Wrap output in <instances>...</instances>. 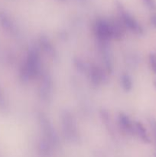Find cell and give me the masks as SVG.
Instances as JSON below:
<instances>
[{
    "label": "cell",
    "mask_w": 156,
    "mask_h": 157,
    "mask_svg": "<svg viewBox=\"0 0 156 157\" xmlns=\"http://www.w3.org/2000/svg\"><path fill=\"white\" fill-rule=\"evenodd\" d=\"M41 57L36 48H30L28 51L26 61L20 71L21 78L24 81H31L41 75Z\"/></svg>",
    "instance_id": "6da1fadb"
},
{
    "label": "cell",
    "mask_w": 156,
    "mask_h": 157,
    "mask_svg": "<svg viewBox=\"0 0 156 157\" xmlns=\"http://www.w3.org/2000/svg\"><path fill=\"white\" fill-rule=\"evenodd\" d=\"M61 119L64 136L68 140H76L78 138V130L73 114L68 110H64L61 113Z\"/></svg>",
    "instance_id": "7a4b0ae2"
},
{
    "label": "cell",
    "mask_w": 156,
    "mask_h": 157,
    "mask_svg": "<svg viewBox=\"0 0 156 157\" xmlns=\"http://www.w3.org/2000/svg\"><path fill=\"white\" fill-rule=\"evenodd\" d=\"M38 121L42 132V138L49 141L53 147L56 145L58 144V136L48 117L43 113H39L38 114Z\"/></svg>",
    "instance_id": "3957f363"
},
{
    "label": "cell",
    "mask_w": 156,
    "mask_h": 157,
    "mask_svg": "<svg viewBox=\"0 0 156 157\" xmlns=\"http://www.w3.org/2000/svg\"><path fill=\"white\" fill-rule=\"evenodd\" d=\"M94 34L98 41H108L113 38L110 22L104 19H98L94 25Z\"/></svg>",
    "instance_id": "277c9868"
},
{
    "label": "cell",
    "mask_w": 156,
    "mask_h": 157,
    "mask_svg": "<svg viewBox=\"0 0 156 157\" xmlns=\"http://www.w3.org/2000/svg\"><path fill=\"white\" fill-rule=\"evenodd\" d=\"M53 81L48 74H44L41 77V84L39 87V96L44 101H48L52 95Z\"/></svg>",
    "instance_id": "5b68a950"
},
{
    "label": "cell",
    "mask_w": 156,
    "mask_h": 157,
    "mask_svg": "<svg viewBox=\"0 0 156 157\" xmlns=\"http://www.w3.org/2000/svg\"><path fill=\"white\" fill-rule=\"evenodd\" d=\"M98 42H99V52H100L102 60H103L106 70L108 72H111L113 67V55H112L108 41H98Z\"/></svg>",
    "instance_id": "8992f818"
},
{
    "label": "cell",
    "mask_w": 156,
    "mask_h": 157,
    "mask_svg": "<svg viewBox=\"0 0 156 157\" xmlns=\"http://www.w3.org/2000/svg\"><path fill=\"white\" fill-rule=\"evenodd\" d=\"M90 79L93 85L99 86L105 83L106 81V75L100 67L93 64L90 67Z\"/></svg>",
    "instance_id": "52a82bcc"
},
{
    "label": "cell",
    "mask_w": 156,
    "mask_h": 157,
    "mask_svg": "<svg viewBox=\"0 0 156 157\" xmlns=\"http://www.w3.org/2000/svg\"><path fill=\"white\" fill-rule=\"evenodd\" d=\"M122 19L123 26L126 29H129L132 32L136 34V35H142L143 29L139 22L131 16L129 14L126 12L122 13Z\"/></svg>",
    "instance_id": "ba28073f"
},
{
    "label": "cell",
    "mask_w": 156,
    "mask_h": 157,
    "mask_svg": "<svg viewBox=\"0 0 156 157\" xmlns=\"http://www.w3.org/2000/svg\"><path fill=\"white\" fill-rule=\"evenodd\" d=\"M118 124L119 128L125 133L130 135L135 134V124L129 118L128 115L124 113H119L118 117Z\"/></svg>",
    "instance_id": "9c48e42d"
},
{
    "label": "cell",
    "mask_w": 156,
    "mask_h": 157,
    "mask_svg": "<svg viewBox=\"0 0 156 157\" xmlns=\"http://www.w3.org/2000/svg\"><path fill=\"white\" fill-rule=\"evenodd\" d=\"M39 44L41 48H42V50L45 53H47L49 56L54 58L55 55H56L55 48L52 43L50 41V40L48 39V38H47L44 35H41L39 38Z\"/></svg>",
    "instance_id": "30bf717a"
},
{
    "label": "cell",
    "mask_w": 156,
    "mask_h": 157,
    "mask_svg": "<svg viewBox=\"0 0 156 157\" xmlns=\"http://www.w3.org/2000/svg\"><path fill=\"white\" fill-rule=\"evenodd\" d=\"M135 134L137 135L142 140V141H143L145 144H149L151 142L146 129L141 122L135 123Z\"/></svg>",
    "instance_id": "8fae6325"
},
{
    "label": "cell",
    "mask_w": 156,
    "mask_h": 157,
    "mask_svg": "<svg viewBox=\"0 0 156 157\" xmlns=\"http://www.w3.org/2000/svg\"><path fill=\"white\" fill-rule=\"evenodd\" d=\"M120 84L125 91L129 92L132 89V80L128 74L123 73L120 76Z\"/></svg>",
    "instance_id": "7c38bea8"
},
{
    "label": "cell",
    "mask_w": 156,
    "mask_h": 157,
    "mask_svg": "<svg viewBox=\"0 0 156 157\" xmlns=\"http://www.w3.org/2000/svg\"><path fill=\"white\" fill-rule=\"evenodd\" d=\"M100 117L102 118V121H103V124H105L106 127L108 128H111V121H110V114L106 110H100Z\"/></svg>",
    "instance_id": "4fadbf2b"
},
{
    "label": "cell",
    "mask_w": 156,
    "mask_h": 157,
    "mask_svg": "<svg viewBox=\"0 0 156 157\" xmlns=\"http://www.w3.org/2000/svg\"><path fill=\"white\" fill-rule=\"evenodd\" d=\"M149 62L151 69L156 74V55L155 54H150L149 55Z\"/></svg>",
    "instance_id": "5bb4252c"
},
{
    "label": "cell",
    "mask_w": 156,
    "mask_h": 157,
    "mask_svg": "<svg viewBox=\"0 0 156 157\" xmlns=\"http://www.w3.org/2000/svg\"><path fill=\"white\" fill-rule=\"evenodd\" d=\"M74 64L76 67L78 68V70L80 71H84L86 69V65L84 62H83L81 60H80L79 58H76L74 60Z\"/></svg>",
    "instance_id": "9a60e30c"
},
{
    "label": "cell",
    "mask_w": 156,
    "mask_h": 157,
    "mask_svg": "<svg viewBox=\"0 0 156 157\" xmlns=\"http://www.w3.org/2000/svg\"><path fill=\"white\" fill-rule=\"evenodd\" d=\"M150 126L151 127V130H152L153 136H154V139H155L156 141V121L154 119H151L149 121Z\"/></svg>",
    "instance_id": "2e32d148"
},
{
    "label": "cell",
    "mask_w": 156,
    "mask_h": 157,
    "mask_svg": "<svg viewBox=\"0 0 156 157\" xmlns=\"http://www.w3.org/2000/svg\"><path fill=\"white\" fill-rule=\"evenodd\" d=\"M145 3L147 6L151 9H156V3L154 0H145Z\"/></svg>",
    "instance_id": "e0dca14e"
},
{
    "label": "cell",
    "mask_w": 156,
    "mask_h": 157,
    "mask_svg": "<svg viewBox=\"0 0 156 157\" xmlns=\"http://www.w3.org/2000/svg\"><path fill=\"white\" fill-rule=\"evenodd\" d=\"M151 23L152 24V25L156 29V15H154L151 16Z\"/></svg>",
    "instance_id": "ac0fdd59"
},
{
    "label": "cell",
    "mask_w": 156,
    "mask_h": 157,
    "mask_svg": "<svg viewBox=\"0 0 156 157\" xmlns=\"http://www.w3.org/2000/svg\"><path fill=\"white\" fill-rule=\"evenodd\" d=\"M153 84H154V87H155V88H156V79H154V81H153Z\"/></svg>",
    "instance_id": "d6986e66"
},
{
    "label": "cell",
    "mask_w": 156,
    "mask_h": 157,
    "mask_svg": "<svg viewBox=\"0 0 156 157\" xmlns=\"http://www.w3.org/2000/svg\"><path fill=\"white\" fill-rule=\"evenodd\" d=\"M155 157H156V154H155Z\"/></svg>",
    "instance_id": "ffe728a7"
}]
</instances>
